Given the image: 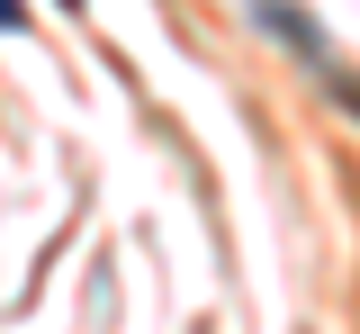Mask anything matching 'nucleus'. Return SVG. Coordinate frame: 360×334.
Masks as SVG:
<instances>
[{
  "mask_svg": "<svg viewBox=\"0 0 360 334\" xmlns=\"http://www.w3.org/2000/svg\"><path fill=\"white\" fill-rule=\"evenodd\" d=\"M324 82H333V99H342V109H360V73H324Z\"/></svg>",
  "mask_w": 360,
  "mask_h": 334,
  "instance_id": "obj_1",
  "label": "nucleus"
},
{
  "mask_svg": "<svg viewBox=\"0 0 360 334\" xmlns=\"http://www.w3.org/2000/svg\"><path fill=\"white\" fill-rule=\"evenodd\" d=\"M63 9H82V0H63Z\"/></svg>",
  "mask_w": 360,
  "mask_h": 334,
  "instance_id": "obj_3",
  "label": "nucleus"
},
{
  "mask_svg": "<svg viewBox=\"0 0 360 334\" xmlns=\"http://www.w3.org/2000/svg\"><path fill=\"white\" fill-rule=\"evenodd\" d=\"M0 27H27V9H18V0H0Z\"/></svg>",
  "mask_w": 360,
  "mask_h": 334,
  "instance_id": "obj_2",
  "label": "nucleus"
}]
</instances>
